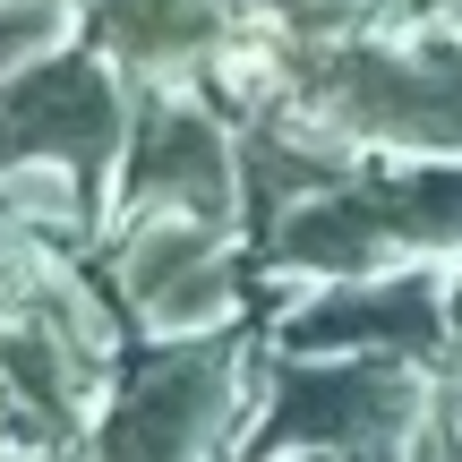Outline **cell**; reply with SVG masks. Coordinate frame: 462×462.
Listing matches in <instances>:
<instances>
[{
  "mask_svg": "<svg viewBox=\"0 0 462 462\" xmlns=\"http://www.w3.org/2000/svg\"><path fill=\"white\" fill-rule=\"evenodd\" d=\"M120 215H206L223 231H248L240 120L198 86H137V129L112 189V223Z\"/></svg>",
  "mask_w": 462,
  "mask_h": 462,
  "instance_id": "5b68a950",
  "label": "cell"
},
{
  "mask_svg": "<svg viewBox=\"0 0 462 462\" xmlns=\"http://www.w3.org/2000/svg\"><path fill=\"white\" fill-rule=\"evenodd\" d=\"M51 265H60V248H51V240H34L26 223H9V215H0V326H17V317L34 309V291L51 282Z\"/></svg>",
  "mask_w": 462,
  "mask_h": 462,
  "instance_id": "9c48e42d",
  "label": "cell"
},
{
  "mask_svg": "<svg viewBox=\"0 0 462 462\" xmlns=\"http://www.w3.org/2000/svg\"><path fill=\"white\" fill-rule=\"evenodd\" d=\"M257 351L248 326L137 343L112 402L86 429V462H240L248 411H257Z\"/></svg>",
  "mask_w": 462,
  "mask_h": 462,
  "instance_id": "3957f363",
  "label": "cell"
},
{
  "mask_svg": "<svg viewBox=\"0 0 462 462\" xmlns=\"http://www.w3.org/2000/svg\"><path fill=\"white\" fill-rule=\"evenodd\" d=\"M26 446H51V437L34 429V411H26V394H17V385L0 377V454H26Z\"/></svg>",
  "mask_w": 462,
  "mask_h": 462,
  "instance_id": "30bf717a",
  "label": "cell"
},
{
  "mask_svg": "<svg viewBox=\"0 0 462 462\" xmlns=\"http://www.w3.org/2000/svg\"><path fill=\"white\" fill-rule=\"evenodd\" d=\"M240 231L206 223V215H120L103 240L112 265V291L154 343H180V334H223L240 326Z\"/></svg>",
  "mask_w": 462,
  "mask_h": 462,
  "instance_id": "8992f818",
  "label": "cell"
},
{
  "mask_svg": "<svg viewBox=\"0 0 462 462\" xmlns=\"http://www.w3.org/2000/svg\"><path fill=\"white\" fill-rule=\"evenodd\" d=\"M248 26V0H95L86 43L112 51L137 86H189L231 51Z\"/></svg>",
  "mask_w": 462,
  "mask_h": 462,
  "instance_id": "ba28073f",
  "label": "cell"
},
{
  "mask_svg": "<svg viewBox=\"0 0 462 462\" xmlns=\"http://www.w3.org/2000/svg\"><path fill=\"white\" fill-rule=\"evenodd\" d=\"M274 351H377V360L454 368V265H385V274L317 282L274 317Z\"/></svg>",
  "mask_w": 462,
  "mask_h": 462,
  "instance_id": "52a82bcc",
  "label": "cell"
},
{
  "mask_svg": "<svg viewBox=\"0 0 462 462\" xmlns=\"http://www.w3.org/2000/svg\"><path fill=\"white\" fill-rule=\"evenodd\" d=\"M282 95L309 103L351 146L462 154V17H420L402 34H291Z\"/></svg>",
  "mask_w": 462,
  "mask_h": 462,
  "instance_id": "6da1fadb",
  "label": "cell"
},
{
  "mask_svg": "<svg viewBox=\"0 0 462 462\" xmlns=\"http://www.w3.org/2000/svg\"><path fill=\"white\" fill-rule=\"evenodd\" d=\"M437 402V368L377 360V351H274L257 368V411H248L240 462L343 454V462H411Z\"/></svg>",
  "mask_w": 462,
  "mask_h": 462,
  "instance_id": "7a4b0ae2",
  "label": "cell"
},
{
  "mask_svg": "<svg viewBox=\"0 0 462 462\" xmlns=\"http://www.w3.org/2000/svg\"><path fill=\"white\" fill-rule=\"evenodd\" d=\"M300 462H343V454H300Z\"/></svg>",
  "mask_w": 462,
  "mask_h": 462,
  "instance_id": "8fae6325",
  "label": "cell"
},
{
  "mask_svg": "<svg viewBox=\"0 0 462 462\" xmlns=\"http://www.w3.org/2000/svg\"><path fill=\"white\" fill-rule=\"evenodd\" d=\"M129 129H137V78L95 43L43 51V60L0 78V171L60 163L95 189L103 215H112V189H120Z\"/></svg>",
  "mask_w": 462,
  "mask_h": 462,
  "instance_id": "277c9868",
  "label": "cell"
}]
</instances>
